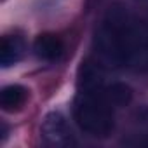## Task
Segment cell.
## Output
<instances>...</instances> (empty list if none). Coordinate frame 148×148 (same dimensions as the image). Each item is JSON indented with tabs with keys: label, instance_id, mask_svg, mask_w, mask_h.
I'll use <instances>...</instances> for the list:
<instances>
[{
	"label": "cell",
	"instance_id": "obj_5",
	"mask_svg": "<svg viewBox=\"0 0 148 148\" xmlns=\"http://www.w3.org/2000/svg\"><path fill=\"white\" fill-rule=\"evenodd\" d=\"M25 54V40L18 35H5L0 45V64L9 68L16 64Z\"/></svg>",
	"mask_w": 148,
	"mask_h": 148
},
{
	"label": "cell",
	"instance_id": "obj_1",
	"mask_svg": "<svg viewBox=\"0 0 148 148\" xmlns=\"http://www.w3.org/2000/svg\"><path fill=\"white\" fill-rule=\"evenodd\" d=\"M94 49L98 58L108 66L148 71V25L131 9L113 5L99 21Z\"/></svg>",
	"mask_w": 148,
	"mask_h": 148
},
{
	"label": "cell",
	"instance_id": "obj_6",
	"mask_svg": "<svg viewBox=\"0 0 148 148\" xmlns=\"http://www.w3.org/2000/svg\"><path fill=\"white\" fill-rule=\"evenodd\" d=\"M28 99V89L19 86V84H12V86H5L0 92V106L4 112H18Z\"/></svg>",
	"mask_w": 148,
	"mask_h": 148
},
{
	"label": "cell",
	"instance_id": "obj_4",
	"mask_svg": "<svg viewBox=\"0 0 148 148\" xmlns=\"http://www.w3.org/2000/svg\"><path fill=\"white\" fill-rule=\"evenodd\" d=\"M33 52L38 59L52 63V61L61 59V56L64 52V44L59 37H56L52 33H42L33 42Z\"/></svg>",
	"mask_w": 148,
	"mask_h": 148
},
{
	"label": "cell",
	"instance_id": "obj_3",
	"mask_svg": "<svg viewBox=\"0 0 148 148\" xmlns=\"http://www.w3.org/2000/svg\"><path fill=\"white\" fill-rule=\"evenodd\" d=\"M40 138L44 145L52 148H64L77 145L75 136H73L66 119L59 112H51L44 117L40 124Z\"/></svg>",
	"mask_w": 148,
	"mask_h": 148
},
{
	"label": "cell",
	"instance_id": "obj_7",
	"mask_svg": "<svg viewBox=\"0 0 148 148\" xmlns=\"http://www.w3.org/2000/svg\"><path fill=\"white\" fill-rule=\"evenodd\" d=\"M108 92L112 98V103L115 105V108H122L127 106L132 99V91L129 86L122 84V82H112L108 84Z\"/></svg>",
	"mask_w": 148,
	"mask_h": 148
},
{
	"label": "cell",
	"instance_id": "obj_2",
	"mask_svg": "<svg viewBox=\"0 0 148 148\" xmlns=\"http://www.w3.org/2000/svg\"><path fill=\"white\" fill-rule=\"evenodd\" d=\"M115 110L101 68L84 61L79 70V92L73 101L77 125L92 138H106L115 127Z\"/></svg>",
	"mask_w": 148,
	"mask_h": 148
}]
</instances>
